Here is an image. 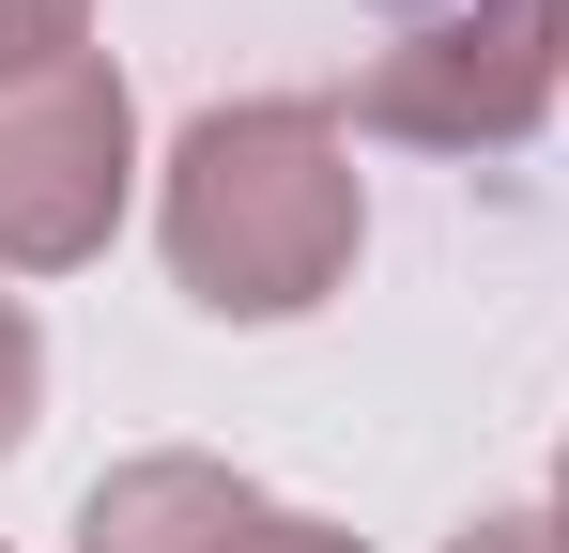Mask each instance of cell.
I'll return each mask as SVG.
<instances>
[{
    "label": "cell",
    "mask_w": 569,
    "mask_h": 553,
    "mask_svg": "<svg viewBox=\"0 0 569 553\" xmlns=\"http://www.w3.org/2000/svg\"><path fill=\"white\" fill-rule=\"evenodd\" d=\"M569 92V0H370V62L339 123L416 154H508Z\"/></svg>",
    "instance_id": "obj_2"
},
{
    "label": "cell",
    "mask_w": 569,
    "mask_h": 553,
    "mask_svg": "<svg viewBox=\"0 0 569 553\" xmlns=\"http://www.w3.org/2000/svg\"><path fill=\"white\" fill-rule=\"evenodd\" d=\"M93 47V0H0V78H47Z\"/></svg>",
    "instance_id": "obj_5"
},
{
    "label": "cell",
    "mask_w": 569,
    "mask_h": 553,
    "mask_svg": "<svg viewBox=\"0 0 569 553\" xmlns=\"http://www.w3.org/2000/svg\"><path fill=\"white\" fill-rule=\"evenodd\" d=\"M447 553H569V523H555V507H477Z\"/></svg>",
    "instance_id": "obj_7"
},
{
    "label": "cell",
    "mask_w": 569,
    "mask_h": 553,
    "mask_svg": "<svg viewBox=\"0 0 569 553\" xmlns=\"http://www.w3.org/2000/svg\"><path fill=\"white\" fill-rule=\"evenodd\" d=\"M154 247L200 323H308L370 247L355 123L323 92H216L154 154Z\"/></svg>",
    "instance_id": "obj_1"
},
{
    "label": "cell",
    "mask_w": 569,
    "mask_h": 553,
    "mask_svg": "<svg viewBox=\"0 0 569 553\" xmlns=\"http://www.w3.org/2000/svg\"><path fill=\"white\" fill-rule=\"evenodd\" d=\"M555 523H569V446H555Z\"/></svg>",
    "instance_id": "obj_8"
},
{
    "label": "cell",
    "mask_w": 569,
    "mask_h": 553,
    "mask_svg": "<svg viewBox=\"0 0 569 553\" xmlns=\"http://www.w3.org/2000/svg\"><path fill=\"white\" fill-rule=\"evenodd\" d=\"M123 200H139V92L108 47L47 62V78H0V276L108 262Z\"/></svg>",
    "instance_id": "obj_3"
},
{
    "label": "cell",
    "mask_w": 569,
    "mask_h": 553,
    "mask_svg": "<svg viewBox=\"0 0 569 553\" xmlns=\"http://www.w3.org/2000/svg\"><path fill=\"white\" fill-rule=\"evenodd\" d=\"M31 415H47V323L0 292V461L31 446Z\"/></svg>",
    "instance_id": "obj_6"
},
{
    "label": "cell",
    "mask_w": 569,
    "mask_h": 553,
    "mask_svg": "<svg viewBox=\"0 0 569 553\" xmlns=\"http://www.w3.org/2000/svg\"><path fill=\"white\" fill-rule=\"evenodd\" d=\"M78 553H370V539L278 507L262 476H231L200 446H139V461H108L78 492Z\"/></svg>",
    "instance_id": "obj_4"
}]
</instances>
